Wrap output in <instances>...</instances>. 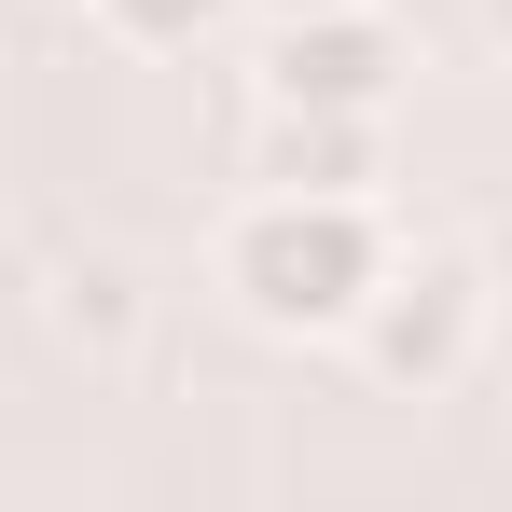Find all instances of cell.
<instances>
[{
	"label": "cell",
	"mask_w": 512,
	"mask_h": 512,
	"mask_svg": "<svg viewBox=\"0 0 512 512\" xmlns=\"http://www.w3.org/2000/svg\"><path fill=\"white\" fill-rule=\"evenodd\" d=\"M250 180H277V194H374L388 180V111H291V97H263Z\"/></svg>",
	"instance_id": "277c9868"
},
{
	"label": "cell",
	"mask_w": 512,
	"mask_h": 512,
	"mask_svg": "<svg viewBox=\"0 0 512 512\" xmlns=\"http://www.w3.org/2000/svg\"><path fill=\"white\" fill-rule=\"evenodd\" d=\"M250 14H333V0H250Z\"/></svg>",
	"instance_id": "52a82bcc"
},
{
	"label": "cell",
	"mask_w": 512,
	"mask_h": 512,
	"mask_svg": "<svg viewBox=\"0 0 512 512\" xmlns=\"http://www.w3.org/2000/svg\"><path fill=\"white\" fill-rule=\"evenodd\" d=\"M485 250H457V236H429V250H388L374 277V305L346 319L360 360H374V388H402V402H443L471 360H485Z\"/></svg>",
	"instance_id": "7a4b0ae2"
},
{
	"label": "cell",
	"mask_w": 512,
	"mask_h": 512,
	"mask_svg": "<svg viewBox=\"0 0 512 512\" xmlns=\"http://www.w3.org/2000/svg\"><path fill=\"white\" fill-rule=\"evenodd\" d=\"M139 319H153V291H139L125 250H56V263H42V333L70 346V360H125Z\"/></svg>",
	"instance_id": "5b68a950"
},
{
	"label": "cell",
	"mask_w": 512,
	"mask_h": 512,
	"mask_svg": "<svg viewBox=\"0 0 512 512\" xmlns=\"http://www.w3.org/2000/svg\"><path fill=\"white\" fill-rule=\"evenodd\" d=\"M84 14L125 42V56H194V42H222L236 0H84Z\"/></svg>",
	"instance_id": "8992f818"
},
{
	"label": "cell",
	"mask_w": 512,
	"mask_h": 512,
	"mask_svg": "<svg viewBox=\"0 0 512 512\" xmlns=\"http://www.w3.org/2000/svg\"><path fill=\"white\" fill-rule=\"evenodd\" d=\"M56 14H84V0H56Z\"/></svg>",
	"instance_id": "9c48e42d"
},
{
	"label": "cell",
	"mask_w": 512,
	"mask_h": 512,
	"mask_svg": "<svg viewBox=\"0 0 512 512\" xmlns=\"http://www.w3.org/2000/svg\"><path fill=\"white\" fill-rule=\"evenodd\" d=\"M485 28H499V42H512V0H485Z\"/></svg>",
	"instance_id": "ba28073f"
},
{
	"label": "cell",
	"mask_w": 512,
	"mask_h": 512,
	"mask_svg": "<svg viewBox=\"0 0 512 512\" xmlns=\"http://www.w3.org/2000/svg\"><path fill=\"white\" fill-rule=\"evenodd\" d=\"M416 70V42L388 28V0H333V14H263V97L291 111H388Z\"/></svg>",
	"instance_id": "3957f363"
},
{
	"label": "cell",
	"mask_w": 512,
	"mask_h": 512,
	"mask_svg": "<svg viewBox=\"0 0 512 512\" xmlns=\"http://www.w3.org/2000/svg\"><path fill=\"white\" fill-rule=\"evenodd\" d=\"M374 277H388L374 194H277V180H250V194L222 208V236H208V291H222L250 333H291V346L346 333V319L374 305Z\"/></svg>",
	"instance_id": "6da1fadb"
}]
</instances>
